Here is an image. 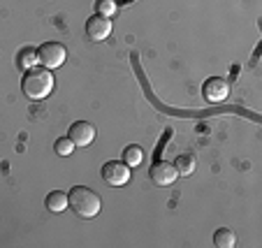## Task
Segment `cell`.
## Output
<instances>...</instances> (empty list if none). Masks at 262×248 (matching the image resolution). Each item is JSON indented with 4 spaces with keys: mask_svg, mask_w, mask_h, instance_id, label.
I'll use <instances>...</instances> for the list:
<instances>
[{
    "mask_svg": "<svg viewBox=\"0 0 262 248\" xmlns=\"http://www.w3.org/2000/svg\"><path fill=\"white\" fill-rule=\"evenodd\" d=\"M21 91L30 100H45L54 91V75L49 67H30L21 77Z\"/></svg>",
    "mask_w": 262,
    "mask_h": 248,
    "instance_id": "1",
    "label": "cell"
},
{
    "mask_svg": "<svg viewBox=\"0 0 262 248\" xmlns=\"http://www.w3.org/2000/svg\"><path fill=\"white\" fill-rule=\"evenodd\" d=\"M68 207H72V211L81 218H95L100 214L102 199L95 190L86 188V186H74L68 193Z\"/></svg>",
    "mask_w": 262,
    "mask_h": 248,
    "instance_id": "2",
    "label": "cell"
},
{
    "mask_svg": "<svg viewBox=\"0 0 262 248\" xmlns=\"http://www.w3.org/2000/svg\"><path fill=\"white\" fill-rule=\"evenodd\" d=\"M65 58H68V49H65L60 42H45V44H40V49H37V60L49 70L60 67V65L65 63Z\"/></svg>",
    "mask_w": 262,
    "mask_h": 248,
    "instance_id": "3",
    "label": "cell"
},
{
    "mask_svg": "<svg viewBox=\"0 0 262 248\" xmlns=\"http://www.w3.org/2000/svg\"><path fill=\"white\" fill-rule=\"evenodd\" d=\"M148 176H151V181H154L156 186H172L174 181H177L179 172H177V167H174V163H169V160H158V163L151 165Z\"/></svg>",
    "mask_w": 262,
    "mask_h": 248,
    "instance_id": "4",
    "label": "cell"
},
{
    "mask_svg": "<svg viewBox=\"0 0 262 248\" xmlns=\"http://www.w3.org/2000/svg\"><path fill=\"white\" fill-rule=\"evenodd\" d=\"M102 179L109 186H125L130 181V167L119 160H109L102 167Z\"/></svg>",
    "mask_w": 262,
    "mask_h": 248,
    "instance_id": "5",
    "label": "cell"
},
{
    "mask_svg": "<svg viewBox=\"0 0 262 248\" xmlns=\"http://www.w3.org/2000/svg\"><path fill=\"white\" fill-rule=\"evenodd\" d=\"M112 19L104 14H93L89 21H86V35H89L93 42H102L112 35Z\"/></svg>",
    "mask_w": 262,
    "mask_h": 248,
    "instance_id": "6",
    "label": "cell"
},
{
    "mask_svg": "<svg viewBox=\"0 0 262 248\" xmlns=\"http://www.w3.org/2000/svg\"><path fill=\"white\" fill-rule=\"evenodd\" d=\"M95 125L93 123H89V121H77V123H72L70 125V130H68V137L72 139V144L74 146H89V144H93V139H95Z\"/></svg>",
    "mask_w": 262,
    "mask_h": 248,
    "instance_id": "7",
    "label": "cell"
},
{
    "mask_svg": "<svg viewBox=\"0 0 262 248\" xmlns=\"http://www.w3.org/2000/svg\"><path fill=\"white\" fill-rule=\"evenodd\" d=\"M228 93H230V84L225 79H221V77H211V79H207L202 84V95L211 104L223 102V100L228 98Z\"/></svg>",
    "mask_w": 262,
    "mask_h": 248,
    "instance_id": "8",
    "label": "cell"
},
{
    "mask_svg": "<svg viewBox=\"0 0 262 248\" xmlns=\"http://www.w3.org/2000/svg\"><path fill=\"white\" fill-rule=\"evenodd\" d=\"M45 204H47V209H49L51 214H60V211L68 209V195L60 193V190H54V193L47 195Z\"/></svg>",
    "mask_w": 262,
    "mask_h": 248,
    "instance_id": "9",
    "label": "cell"
},
{
    "mask_svg": "<svg viewBox=\"0 0 262 248\" xmlns=\"http://www.w3.org/2000/svg\"><path fill=\"white\" fill-rule=\"evenodd\" d=\"M174 167H177L179 176H188V174H193L195 167H198V163H195V155L181 153L177 160H174Z\"/></svg>",
    "mask_w": 262,
    "mask_h": 248,
    "instance_id": "10",
    "label": "cell"
},
{
    "mask_svg": "<svg viewBox=\"0 0 262 248\" xmlns=\"http://www.w3.org/2000/svg\"><path fill=\"white\" fill-rule=\"evenodd\" d=\"M213 243H216L218 248H232L234 243H237V234L228 228H221V230H216V234H213Z\"/></svg>",
    "mask_w": 262,
    "mask_h": 248,
    "instance_id": "11",
    "label": "cell"
},
{
    "mask_svg": "<svg viewBox=\"0 0 262 248\" xmlns=\"http://www.w3.org/2000/svg\"><path fill=\"white\" fill-rule=\"evenodd\" d=\"M142 160H144V153L137 144H130L128 149L123 151V163L128 165V167H137V165H142Z\"/></svg>",
    "mask_w": 262,
    "mask_h": 248,
    "instance_id": "12",
    "label": "cell"
},
{
    "mask_svg": "<svg viewBox=\"0 0 262 248\" xmlns=\"http://www.w3.org/2000/svg\"><path fill=\"white\" fill-rule=\"evenodd\" d=\"M40 63L37 60V49H24L19 54V65L24 70H30V67H35V65Z\"/></svg>",
    "mask_w": 262,
    "mask_h": 248,
    "instance_id": "13",
    "label": "cell"
},
{
    "mask_svg": "<svg viewBox=\"0 0 262 248\" xmlns=\"http://www.w3.org/2000/svg\"><path fill=\"white\" fill-rule=\"evenodd\" d=\"M95 10H98V14L114 16L116 14V0H98V3H95Z\"/></svg>",
    "mask_w": 262,
    "mask_h": 248,
    "instance_id": "14",
    "label": "cell"
},
{
    "mask_svg": "<svg viewBox=\"0 0 262 248\" xmlns=\"http://www.w3.org/2000/svg\"><path fill=\"white\" fill-rule=\"evenodd\" d=\"M74 149H77V146L72 144V139H70V137L58 139V142H56V144H54V151H56V153H58V155H70Z\"/></svg>",
    "mask_w": 262,
    "mask_h": 248,
    "instance_id": "15",
    "label": "cell"
}]
</instances>
